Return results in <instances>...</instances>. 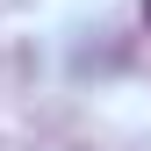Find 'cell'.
<instances>
[{
  "mask_svg": "<svg viewBox=\"0 0 151 151\" xmlns=\"http://www.w3.org/2000/svg\"><path fill=\"white\" fill-rule=\"evenodd\" d=\"M144 22H151V0H144Z\"/></svg>",
  "mask_w": 151,
  "mask_h": 151,
  "instance_id": "cell-1",
  "label": "cell"
}]
</instances>
